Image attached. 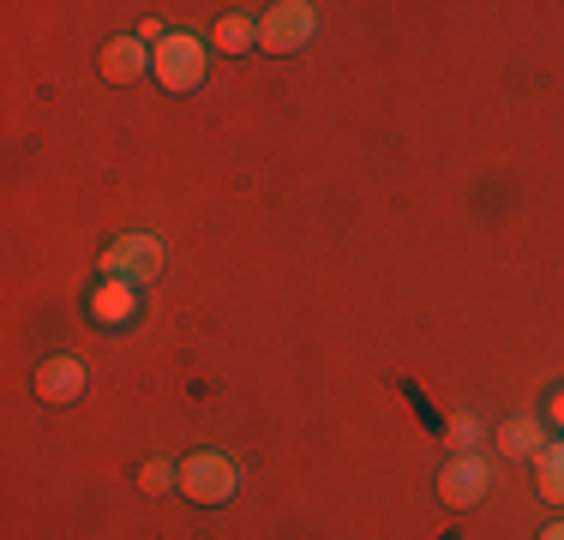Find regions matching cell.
I'll return each mask as SVG.
<instances>
[{
	"label": "cell",
	"instance_id": "6da1fadb",
	"mask_svg": "<svg viewBox=\"0 0 564 540\" xmlns=\"http://www.w3.org/2000/svg\"><path fill=\"white\" fill-rule=\"evenodd\" d=\"M174 486H181L193 505H223V498H235L240 468L228 463V456H217V451H193L181 468H174Z\"/></svg>",
	"mask_w": 564,
	"mask_h": 540
},
{
	"label": "cell",
	"instance_id": "7a4b0ae2",
	"mask_svg": "<svg viewBox=\"0 0 564 540\" xmlns=\"http://www.w3.org/2000/svg\"><path fill=\"white\" fill-rule=\"evenodd\" d=\"M151 73L163 90H193L205 78V43L193 31H169L163 43L151 48Z\"/></svg>",
	"mask_w": 564,
	"mask_h": 540
},
{
	"label": "cell",
	"instance_id": "3957f363",
	"mask_svg": "<svg viewBox=\"0 0 564 540\" xmlns=\"http://www.w3.org/2000/svg\"><path fill=\"white\" fill-rule=\"evenodd\" d=\"M313 31H318V12L306 7V0H276V7L259 19V43L271 54L306 48V43H313Z\"/></svg>",
	"mask_w": 564,
	"mask_h": 540
},
{
	"label": "cell",
	"instance_id": "277c9868",
	"mask_svg": "<svg viewBox=\"0 0 564 540\" xmlns=\"http://www.w3.org/2000/svg\"><path fill=\"white\" fill-rule=\"evenodd\" d=\"M102 270L109 277H127V282H144L163 270V240L156 235H120L109 252H102Z\"/></svg>",
	"mask_w": 564,
	"mask_h": 540
},
{
	"label": "cell",
	"instance_id": "5b68a950",
	"mask_svg": "<svg viewBox=\"0 0 564 540\" xmlns=\"http://www.w3.org/2000/svg\"><path fill=\"white\" fill-rule=\"evenodd\" d=\"M487 486H492V468H487V456H451L445 463V475H438V493H445V505H480L487 498Z\"/></svg>",
	"mask_w": 564,
	"mask_h": 540
},
{
	"label": "cell",
	"instance_id": "8992f818",
	"mask_svg": "<svg viewBox=\"0 0 564 540\" xmlns=\"http://www.w3.org/2000/svg\"><path fill=\"white\" fill-rule=\"evenodd\" d=\"M85 390H90L85 360L55 355V360H43V367H36V397H43V402H78Z\"/></svg>",
	"mask_w": 564,
	"mask_h": 540
},
{
	"label": "cell",
	"instance_id": "52a82bcc",
	"mask_svg": "<svg viewBox=\"0 0 564 540\" xmlns=\"http://www.w3.org/2000/svg\"><path fill=\"white\" fill-rule=\"evenodd\" d=\"M151 73V43H139V36H115L109 48H102V78L109 85H127V78Z\"/></svg>",
	"mask_w": 564,
	"mask_h": 540
},
{
	"label": "cell",
	"instance_id": "ba28073f",
	"mask_svg": "<svg viewBox=\"0 0 564 540\" xmlns=\"http://www.w3.org/2000/svg\"><path fill=\"white\" fill-rule=\"evenodd\" d=\"M132 313H139V301H132V282L127 277H109L97 294H90V318L109 324V331H115V324H127Z\"/></svg>",
	"mask_w": 564,
	"mask_h": 540
},
{
	"label": "cell",
	"instance_id": "9c48e42d",
	"mask_svg": "<svg viewBox=\"0 0 564 540\" xmlns=\"http://www.w3.org/2000/svg\"><path fill=\"white\" fill-rule=\"evenodd\" d=\"M534 486H541V498L564 505V439L541 451V463H534Z\"/></svg>",
	"mask_w": 564,
	"mask_h": 540
},
{
	"label": "cell",
	"instance_id": "30bf717a",
	"mask_svg": "<svg viewBox=\"0 0 564 540\" xmlns=\"http://www.w3.org/2000/svg\"><path fill=\"white\" fill-rule=\"evenodd\" d=\"M252 43H259V24H252V19H240V12H228V19L217 24V48L240 54V48H252Z\"/></svg>",
	"mask_w": 564,
	"mask_h": 540
},
{
	"label": "cell",
	"instance_id": "8fae6325",
	"mask_svg": "<svg viewBox=\"0 0 564 540\" xmlns=\"http://www.w3.org/2000/svg\"><path fill=\"white\" fill-rule=\"evenodd\" d=\"M499 444H505L510 456H522V451H541V421H529V414H522V421H505Z\"/></svg>",
	"mask_w": 564,
	"mask_h": 540
},
{
	"label": "cell",
	"instance_id": "7c38bea8",
	"mask_svg": "<svg viewBox=\"0 0 564 540\" xmlns=\"http://www.w3.org/2000/svg\"><path fill=\"white\" fill-rule=\"evenodd\" d=\"M139 480H144V493H163V486H174V468L169 463H144Z\"/></svg>",
	"mask_w": 564,
	"mask_h": 540
},
{
	"label": "cell",
	"instance_id": "4fadbf2b",
	"mask_svg": "<svg viewBox=\"0 0 564 540\" xmlns=\"http://www.w3.org/2000/svg\"><path fill=\"white\" fill-rule=\"evenodd\" d=\"M475 439H480V426H475V421H456V426H451V444H456L463 456H468V444H475Z\"/></svg>",
	"mask_w": 564,
	"mask_h": 540
},
{
	"label": "cell",
	"instance_id": "5bb4252c",
	"mask_svg": "<svg viewBox=\"0 0 564 540\" xmlns=\"http://www.w3.org/2000/svg\"><path fill=\"white\" fill-rule=\"evenodd\" d=\"M541 540H564V522H553V529H546Z\"/></svg>",
	"mask_w": 564,
	"mask_h": 540
},
{
	"label": "cell",
	"instance_id": "9a60e30c",
	"mask_svg": "<svg viewBox=\"0 0 564 540\" xmlns=\"http://www.w3.org/2000/svg\"><path fill=\"white\" fill-rule=\"evenodd\" d=\"M553 414H558V421H564V397H553Z\"/></svg>",
	"mask_w": 564,
	"mask_h": 540
}]
</instances>
